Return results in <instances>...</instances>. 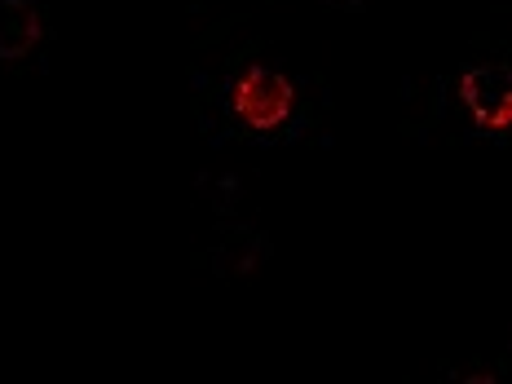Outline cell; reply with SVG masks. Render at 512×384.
Returning <instances> with one entry per match:
<instances>
[{
    "instance_id": "cell-1",
    "label": "cell",
    "mask_w": 512,
    "mask_h": 384,
    "mask_svg": "<svg viewBox=\"0 0 512 384\" xmlns=\"http://www.w3.org/2000/svg\"><path fill=\"white\" fill-rule=\"evenodd\" d=\"M230 111L248 133H274L292 120L296 84L274 67H248L230 89Z\"/></svg>"
},
{
    "instance_id": "cell-2",
    "label": "cell",
    "mask_w": 512,
    "mask_h": 384,
    "mask_svg": "<svg viewBox=\"0 0 512 384\" xmlns=\"http://www.w3.org/2000/svg\"><path fill=\"white\" fill-rule=\"evenodd\" d=\"M460 102L482 133H504V128H512V71L508 67L464 71Z\"/></svg>"
},
{
    "instance_id": "cell-3",
    "label": "cell",
    "mask_w": 512,
    "mask_h": 384,
    "mask_svg": "<svg viewBox=\"0 0 512 384\" xmlns=\"http://www.w3.org/2000/svg\"><path fill=\"white\" fill-rule=\"evenodd\" d=\"M45 40V9L36 0H0V62H18Z\"/></svg>"
},
{
    "instance_id": "cell-4",
    "label": "cell",
    "mask_w": 512,
    "mask_h": 384,
    "mask_svg": "<svg viewBox=\"0 0 512 384\" xmlns=\"http://www.w3.org/2000/svg\"><path fill=\"white\" fill-rule=\"evenodd\" d=\"M265 252H270V243H265L261 234L239 226V230L221 234V243L212 248V270L217 274H252L256 265L265 261Z\"/></svg>"
}]
</instances>
